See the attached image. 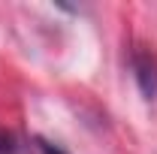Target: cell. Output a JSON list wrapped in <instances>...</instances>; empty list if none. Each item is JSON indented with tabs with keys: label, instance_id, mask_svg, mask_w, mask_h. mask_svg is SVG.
<instances>
[{
	"label": "cell",
	"instance_id": "obj_1",
	"mask_svg": "<svg viewBox=\"0 0 157 154\" xmlns=\"http://www.w3.org/2000/svg\"><path fill=\"white\" fill-rule=\"evenodd\" d=\"M130 70H133V79H136L142 97L154 100L157 97V55L145 45L133 48L130 52Z\"/></svg>",
	"mask_w": 157,
	"mask_h": 154
},
{
	"label": "cell",
	"instance_id": "obj_2",
	"mask_svg": "<svg viewBox=\"0 0 157 154\" xmlns=\"http://www.w3.org/2000/svg\"><path fill=\"white\" fill-rule=\"evenodd\" d=\"M30 148H33V154H67L63 151V148H58V145H52V142H45V139H33V145H30Z\"/></svg>",
	"mask_w": 157,
	"mask_h": 154
}]
</instances>
